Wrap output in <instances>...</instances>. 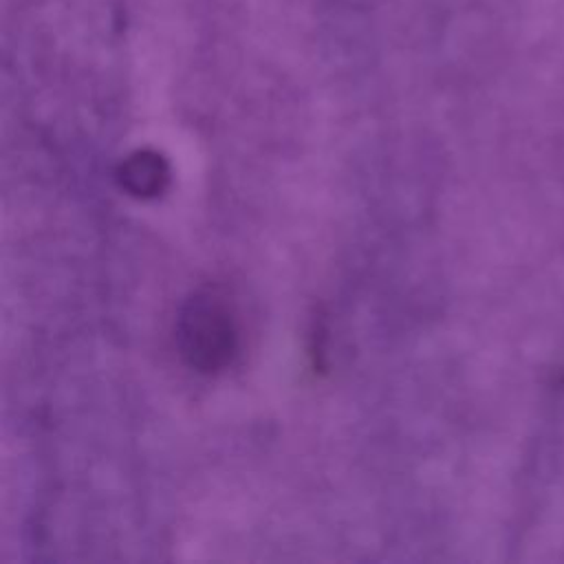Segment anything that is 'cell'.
I'll return each instance as SVG.
<instances>
[{
  "label": "cell",
  "instance_id": "1",
  "mask_svg": "<svg viewBox=\"0 0 564 564\" xmlns=\"http://www.w3.org/2000/svg\"><path fill=\"white\" fill-rule=\"evenodd\" d=\"M183 361L203 375L225 370L238 350L234 311L216 289L194 291L178 308L174 326Z\"/></svg>",
  "mask_w": 564,
  "mask_h": 564
},
{
  "label": "cell",
  "instance_id": "2",
  "mask_svg": "<svg viewBox=\"0 0 564 564\" xmlns=\"http://www.w3.org/2000/svg\"><path fill=\"white\" fill-rule=\"evenodd\" d=\"M117 181L130 196L154 198L170 183V165L154 150H137L121 161Z\"/></svg>",
  "mask_w": 564,
  "mask_h": 564
}]
</instances>
